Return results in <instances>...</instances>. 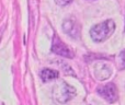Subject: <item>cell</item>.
<instances>
[{"instance_id": "cell-7", "label": "cell", "mask_w": 125, "mask_h": 105, "mask_svg": "<svg viewBox=\"0 0 125 105\" xmlns=\"http://www.w3.org/2000/svg\"><path fill=\"white\" fill-rule=\"evenodd\" d=\"M40 76H41V79L43 82H50V81H52V80L57 79L59 73H58V71H56V70L45 68L41 71V75Z\"/></svg>"}, {"instance_id": "cell-8", "label": "cell", "mask_w": 125, "mask_h": 105, "mask_svg": "<svg viewBox=\"0 0 125 105\" xmlns=\"http://www.w3.org/2000/svg\"><path fill=\"white\" fill-rule=\"evenodd\" d=\"M117 64H119V68L121 70L125 69V50H123L117 57Z\"/></svg>"}, {"instance_id": "cell-4", "label": "cell", "mask_w": 125, "mask_h": 105, "mask_svg": "<svg viewBox=\"0 0 125 105\" xmlns=\"http://www.w3.org/2000/svg\"><path fill=\"white\" fill-rule=\"evenodd\" d=\"M52 52L56 55H59L62 57L65 58H73L75 54L59 38L57 35H54L53 37V42H52Z\"/></svg>"}, {"instance_id": "cell-6", "label": "cell", "mask_w": 125, "mask_h": 105, "mask_svg": "<svg viewBox=\"0 0 125 105\" xmlns=\"http://www.w3.org/2000/svg\"><path fill=\"white\" fill-rule=\"evenodd\" d=\"M62 31L73 38H77L80 34V25L73 18H68L62 22Z\"/></svg>"}, {"instance_id": "cell-10", "label": "cell", "mask_w": 125, "mask_h": 105, "mask_svg": "<svg viewBox=\"0 0 125 105\" xmlns=\"http://www.w3.org/2000/svg\"><path fill=\"white\" fill-rule=\"evenodd\" d=\"M2 105H3V104H2Z\"/></svg>"}, {"instance_id": "cell-2", "label": "cell", "mask_w": 125, "mask_h": 105, "mask_svg": "<svg viewBox=\"0 0 125 105\" xmlns=\"http://www.w3.org/2000/svg\"><path fill=\"white\" fill-rule=\"evenodd\" d=\"M53 96L58 103L65 104L73 100L76 96V89L67 82L62 81L54 86L53 89Z\"/></svg>"}, {"instance_id": "cell-5", "label": "cell", "mask_w": 125, "mask_h": 105, "mask_svg": "<svg viewBox=\"0 0 125 105\" xmlns=\"http://www.w3.org/2000/svg\"><path fill=\"white\" fill-rule=\"evenodd\" d=\"M93 76L99 81H104L112 76V68L106 62L97 61L93 65Z\"/></svg>"}, {"instance_id": "cell-9", "label": "cell", "mask_w": 125, "mask_h": 105, "mask_svg": "<svg viewBox=\"0 0 125 105\" xmlns=\"http://www.w3.org/2000/svg\"><path fill=\"white\" fill-rule=\"evenodd\" d=\"M56 2V4H58L59 7H65V6H68L69 3L73 2V0H54Z\"/></svg>"}, {"instance_id": "cell-1", "label": "cell", "mask_w": 125, "mask_h": 105, "mask_svg": "<svg viewBox=\"0 0 125 105\" xmlns=\"http://www.w3.org/2000/svg\"><path fill=\"white\" fill-rule=\"evenodd\" d=\"M115 30H116L115 22L111 19L105 20L90 29V37L94 43H103L112 36Z\"/></svg>"}, {"instance_id": "cell-3", "label": "cell", "mask_w": 125, "mask_h": 105, "mask_svg": "<svg viewBox=\"0 0 125 105\" xmlns=\"http://www.w3.org/2000/svg\"><path fill=\"white\" fill-rule=\"evenodd\" d=\"M97 93L108 103H114L119 99V91L114 83H108L97 89Z\"/></svg>"}]
</instances>
